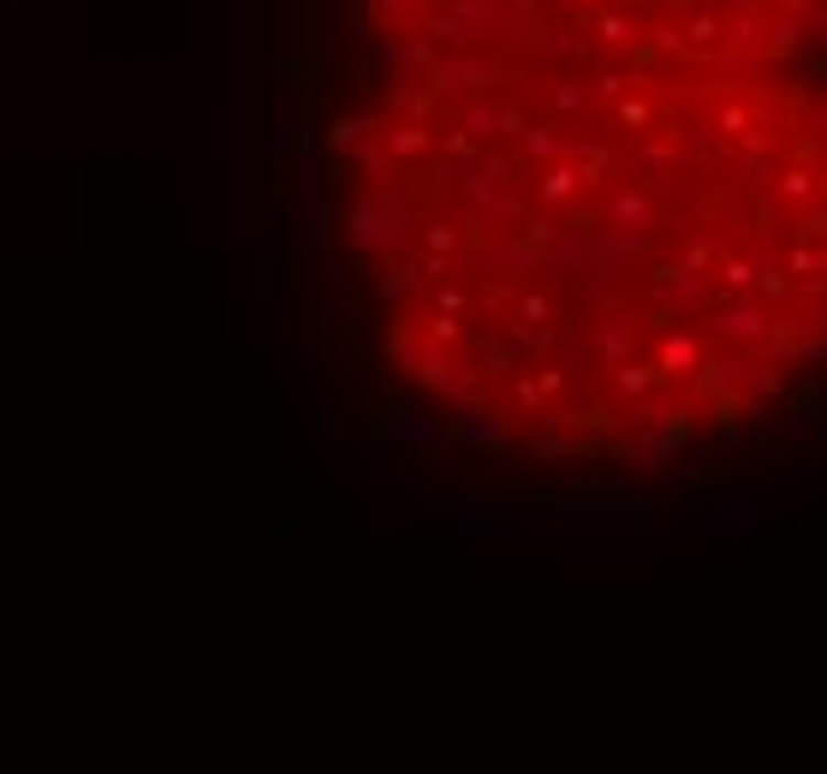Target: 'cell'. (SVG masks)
<instances>
[{
	"label": "cell",
	"mask_w": 827,
	"mask_h": 774,
	"mask_svg": "<svg viewBox=\"0 0 827 774\" xmlns=\"http://www.w3.org/2000/svg\"><path fill=\"white\" fill-rule=\"evenodd\" d=\"M821 31H827V7H821Z\"/></svg>",
	"instance_id": "obj_1"
}]
</instances>
